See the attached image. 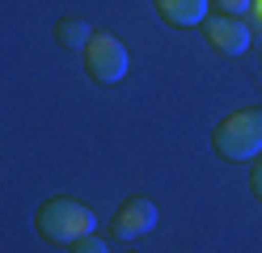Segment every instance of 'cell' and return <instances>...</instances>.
<instances>
[{
  "label": "cell",
  "mask_w": 262,
  "mask_h": 253,
  "mask_svg": "<svg viewBox=\"0 0 262 253\" xmlns=\"http://www.w3.org/2000/svg\"><path fill=\"white\" fill-rule=\"evenodd\" d=\"M34 224H38L42 241L72 245V241H80V236L97 232V215L85 207V202H76V198H47L38 207V215H34Z\"/></svg>",
  "instance_id": "6da1fadb"
},
{
  "label": "cell",
  "mask_w": 262,
  "mask_h": 253,
  "mask_svg": "<svg viewBox=\"0 0 262 253\" xmlns=\"http://www.w3.org/2000/svg\"><path fill=\"white\" fill-rule=\"evenodd\" d=\"M211 144L224 160H254L262 152V106L237 110L211 131Z\"/></svg>",
  "instance_id": "7a4b0ae2"
},
{
  "label": "cell",
  "mask_w": 262,
  "mask_h": 253,
  "mask_svg": "<svg viewBox=\"0 0 262 253\" xmlns=\"http://www.w3.org/2000/svg\"><path fill=\"white\" fill-rule=\"evenodd\" d=\"M85 72L97 84H119L127 76V47L110 34H93L85 47Z\"/></svg>",
  "instance_id": "3957f363"
},
{
  "label": "cell",
  "mask_w": 262,
  "mask_h": 253,
  "mask_svg": "<svg viewBox=\"0 0 262 253\" xmlns=\"http://www.w3.org/2000/svg\"><path fill=\"white\" fill-rule=\"evenodd\" d=\"M157 228V202L152 198H131L119 207L114 215V236L119 241H140V236H148Z\"/></svg>",
  "instance_id": "277c9868"
},
{
  "label": "cell",
  "mask_w": 262,
  "mask_h": 253,
  "mask_svg": "<svg viewBox=\"0 0 262 253\" xmlns=\"http://www.w3.org/2000/svg\"><path fill=\"white\" fill-rule=\"evenodd\" d=\"M203 34H207V42L216 47V51H224V55H241V51L250 47V26H245L241 17L216 13V17H207V21H203Z\"/></svg>",
  "instance_id": "5b68a950"
},
{
  "label": "cell",
  "mask_w": 262,
  "mask_h": 253,
  "mask_svg": "<svg viewBox=\"0 0 262 253\" xmlns=\"http://www.w3.org/2000/svg\"><path fill=\"white\" fill-rule=\"evenodd\" d=\"M152 5H157V13L165 17L169 26L190 30V26H203L207 21V5H211V0H152Z\"/></svg>",
  "instance_id": "8992f818"
},
{
  "label": "cell",
  "mask_w": 262,
  "mask_h": 253,
  "mask_svg": "<svg viewBox=\"0 0 262 253\" xmlns=\"http://www.w3.org/2000/svg\"><path fill=\"white\" fill-rule=\"evenodd\" d=\"M89 38H93V26L85 21V17H59V26H55V42H59V47L85 51Z\"/></svg>",
  "instance_id": "52a82bcc"
},
{
  "label": "cell",
  "mask_w": 262,
  "mask_h": 253,
  "mask_svg": "<svg viewBox=\"0 0 262 253\" xmlns=\"http://www.w3.org/2000/svg\"><path fill=\"white\" fill-rule=\"evenodd\" d=\"M68 253H110V245H106L97 232H89V236H80V241H72Z\"/></svg>",
  "instance_id": "ba28073f"
},
{
  "label": "cell",
  "mask_w": 262,
  "mask_h": 253,
  "mask_svg": "<svg viewBox=\"0 0 262 253\" xmlns=\"http://www.w3.org/2000/svg\"><path fill=\"white\" fill-rule=\"evenodd\" d=\"M211 5H216V13H224V17H241V13L254 9V0H211Z\"/></svg>",
  "instance_id": "9c48e42d"
},
{
  "label": "cell",
  "mask_w": 262,
  "mask_h": 253,
  "mask_svg": "<svg viewBox=\"0 0 262 253\" xmlns=\"http://www.w3.org/2000/svg\"><path fill=\"white\" fill-rule=\"evenodd\" d=\"M250 186H254V194L262 198V160L254 165V173H250Z\"/></svg>",
  "instance_id": "30bf717a"
},
{
  "label": "cell",
  "mask_w": 262,
  "mask_h": 253,
  "mask_svg": "<svg viewBox=\"0 0 262 253\" xmlns=\"http://www.w3.org/2000/svg\"><path fill=\"white\" fill-rule=\"evenodd\" d=\"M254 5H258V13H262V0H254Z\"/></svg>",
  "instance_id": "8fae6325"
}]
</instances>
